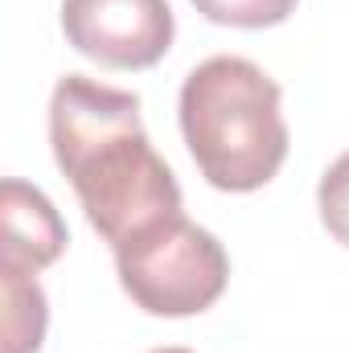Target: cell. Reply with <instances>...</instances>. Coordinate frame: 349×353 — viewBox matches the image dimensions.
Returning a JSON list of instances; mask_svg holds the SVG:
<instances>
[{
  "label": "cell",
  "instance_id": "1",
  "mask_svg": "<svg viewBox=\"0 0 349 353\" xmlns=\"http://www.w3.org/2000/svg\"><path fill=\"white\" fill-rule=\"evenodd\" d=\"M50 144L111 247L181 214V185L144 132L136 94L66 74L50 99Z\"/></svg>",
  "mask_w": 349,
  "mask_h": 353
},
{
  "label": "cell",
  "instance_id": "2",
  "mask_svg": "<svg viewBox=\"0 0 349 353\" xmlns=\"http://www.w3.org/2000/svg\"><path fill=\"white\" fill-rule=\"evenodd\" d=\"M181 136L201 176L226 193L263 189L288 157L275 79L251 58H210L181 87Z\"/></svg>",
  "mask_w": 349,
  "mask_h": 353
},
{
  "label": "cell",
  "instance_id": "3",
  "mask_svg": "<svg viewBox=\"0 0 349 353\" xmlns=\"http://www.w3.org/2000/svg\"><path fill=\"white\" fill-rule=\"evenodd\" d=\"M115 267L123 292L152 316H197L226 292L230 279L222 243L185 214L119 243Z\"/></svg>",
  "mask_w": 349,
  "mask_h": 353
},
{
  "label": "cell",
  "instance_id": "4",
  "mask_svg": "<svg viewBox=\"0 0 349 353\" xmlns=\"http://www.w3.org/2000/svg\"><path fill=\"white\" fill-rule=\"evenodd\" d=\"M66 41L99 66L144 70L173 46L169 0H62Z\"/></svg>",
  "mask_w": 349,
  "mask_h": 353
},
{
  "label": "cell",
  "instance_id": "5",
  "mask_svg": "<svg viewBox=\"0 0 349 353\" xmlns=\"http://www.w3.org/2000/svg\"><path fill=\"white\" fill-rule=\"evenodd\" d=\"M66 243L70 234L54 201L41 189L8 176L0 185V259L25 271H41L66 251Z\"/></svg>",
  "mask_w": 349,
  "mask_h": 353
},
{
  "label": "cell",
  "instance_id": "6",
  "mask_svg": "<svg viewBox=\"0 0 349 353\" xmlns=\"http://www.w3.org/2000/svg\"><path fill=\"white\" fill-rule=\"evenodd\" d=\"M0 296H4V353H37L50 321L37 275L0 259Z\"/></svg>",
  "mask_w": 349,
  "mask_h": 353
},
{
  "label": "cell",
  "instance_id": "7",
  "mask_svg": "<svg viewBox=\"0 0 349 353\" xmlns=\"http://www.w3.org/2000/svg\"><path fill=\"white\" fill-rule=\"evenodd\" d=\"M193 8L214 25L235 29H267L296 12V0H193Z\"/></svg>",
  "mask_w": 349,
  "mask_h": 353
},
{
  "label": "cell",
  "instance_id": "8",
  "mask_svg": "<svg viewBox=\"0 0 349 353\" xmlns=\"http://www.w3.org/2000/svg\"><path fill=\"white\" fill-rule=\"evenodd\" d=\"M317 205H321V222L325 230L349 247V152H341L329 173L321 176V189H317Z\"/></svg>",
  "mask_w": 349,
  "mask_h": 353
},
{
  "label": "cell",
  "instance_id": "9",
  "mask_svg": "<svg viewBox=\"0 0 349 353\" xmlns=\"http://www.w3.org/2000/svg\"><path fill=\"white\" fill-rule=\"evenodd\" d=\"M152 353H193V350H177L173 345V350H152Z\"/></svg>",
  "mask_w": 349,
  "mask_h": 353
}]
</instances>
